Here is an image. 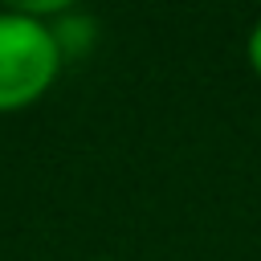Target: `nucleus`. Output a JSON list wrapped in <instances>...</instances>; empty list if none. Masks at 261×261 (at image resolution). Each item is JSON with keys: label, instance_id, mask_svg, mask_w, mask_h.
<instances>
[{"label": "nucleus", "instance_id": "f257e3e1", "mask_svg": "<svg viewBox=\"0 0 261 261\" xmlns=\"http://www.w3.org/2000/svg\"><path fill=\"white\" fill-rule=\"evenodd\" d=\"M61 45L53 29L20 8L0 12V110H20L37 102L57 69H61Z\"/></svg>", "mask_w": 261, "mask_h": 261}, {"label": "nucleus", "instance_id": "f03ea898", "mask_svg": "<svg viewBox=\"0 0 261 261\" xmlns=\"http://www.w3.org/2000/svg\"><path fill=\"white\" fill-rule=\"evenodd\" d=\"M249 61H253V69L261 73V20H257V29L249 33Z\"/></svg>", "mask_w": 261, "mask_h": 261}]
</instances>
